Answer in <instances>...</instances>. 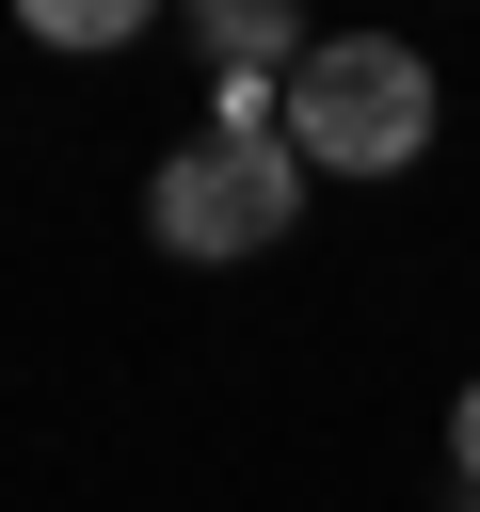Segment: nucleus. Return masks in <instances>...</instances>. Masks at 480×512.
Masks as SVG:
<instances>
[{
	"instance_id": "1",
	"label": "nucleus",
	"mask_w": 480,
	"mask_h": 512,
	"mask_svg": "<svg viewBox=\"0 0 480 512\" xmlns=\"http://www.w3.org/2000/svg\"><path fill=\"white\" fill-rule=\"evenodd\" d=\"M288 224H304L288 112H272L256 80H224V96H208V128L144 176V240H160V256H192V272H240V256H288Z\"/></svg>"
},
{
	"instance_id": "2",
	"label": "nucleus",
	"mask_w": 480,
	"mask_h": 512,
	"mask_svg": "<svg viewBox=\"0 0 480 512\" xmlns=\"http://www.w3.org/2000/svg\"><path fill=\"white\" fill-rule=\"evenodd\" d=\"M432 144V64L400 32H320L288 64V160L304 176H400Z\"/></svg>"
},
{
	"instance_id": "3",
	"label": "nucleus",
	"mask_w": 480,
	"mask_h": 512,
	"mask_svg": "<svg viewBox=\"0 0 480 512\" xmlns=\"http://www.w3.org/2000/svg\"><path fill=\"white\" fill-rule=\"evenodd\" d=\"M208 64H224V80H256V64H304V48H288V16H272V0H208Z\"/></svg>"
},
{
	"instance_id": "4",
	"label": "nucleus",
	"mask_w": 480,
	"mask_h": 512,
	"mask_svg": "<svg viewBox=\"0 0 480 512\" xmlns=\"http://www.w3.org/2000/svg\"><path fill=\"white\" fill-rule=\"evenodd\" d=\"M32 32H48V48H128L144 0H32Z\"/></svg>"
},
{
	"instance_id": "5",
	"label": "nucleus",
	"mask_w": 480,
	"mask_h": 512,
	"mask_svg": "<svg viewBox=\"0 0 480 512\" xmlns=\"http://www.w3.org/2000/svg\"><path fill=\"white\" fill-rule=\"evenodd\" d=\"M448 464H464V496H480V384H464V416H448Z\"/></svg>"
}]
</instances>
